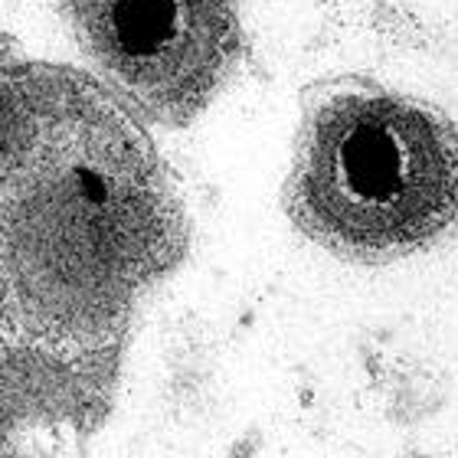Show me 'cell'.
Listing matches in <instances>:
<instances>
[{
    "label": "cell",
    "mask_w": 458,
    "mask_h": 458,
    "mask_svg": "<svg viewBox=\"0 0 458 458\" xmlns=\"http://www.w3.org/2000/svg\"><path fill=\"white\" fill-rule=\"evenodd\" d=\"M79 49L144 122L183 128L242 59L239 0H59Z\"/></svg>",
    "instance_id": "3957f363"
},
{
    "label": "cell",
    "mask_w": 458,
    "mask_h": 458,
    "mask_svg": "<svg viewBox=\"0 0 458 458\" xmlns=\"http://www.w3.org/2000/svg\"><path fill=\"white\" fill-rule=\"evenodd\" d=\"M288 216L321 249L380 266L458 220V128L449 114L367 76L318 82L301 102Z\"/></svg>",
    "instance_id": "7a4b0ae2"
},
{
    "label": "cell",
    "mask_w": 458,
    "mask_h": 458,
    "mask_svg": "<svg viewBox=\"0 0 458 458\" xmlns=\"http://www.w3.org/2000/svg\"><path fill=\"white\" fill-rule=\"evenodd\" d=\"M183 252L141 114L72 66L0 56V458H76Z\"/></svg>",
    "instance_id": "6da1fadb"
}]
</instances>
